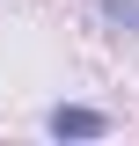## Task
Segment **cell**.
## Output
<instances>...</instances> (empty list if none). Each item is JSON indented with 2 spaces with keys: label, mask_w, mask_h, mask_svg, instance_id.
I'll return each mask as SVG.
<instances>
[{
  "label": "cell",
  "mask_w": 139,
  "mask_h": 146,
  "mask_svg": "<svg viewBox=\"0 0 139 146\" xmlns=\"http://www.w3.org/2000/svg\"><path fill=\"white\" fill-rule=\"evenodd\" d=\"M44 131H51V139H103L110 117H103V110H81V102H59L51 117H44Z\"/></svg>",
  "instance_id": "6da1fadb"
},
{
  "label": "cell",
  "mask_w": 139,
  "mask_h": 146,
  "mask_svg": "<svg viewBox=\"0 0 139 146\" xmlns=\"http://www.w3.org/2000/svg\"><path fill=\"white\" fill-rule=\"evenodd\" d=\"M95 7H103L117 29H132V36H139V0H95Z\"/></svg>",
  "instance_id": "7a4b0ae2"
}]
</instances>
